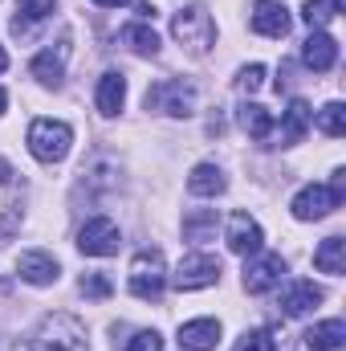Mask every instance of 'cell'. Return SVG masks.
<instances>
[{
	"mask_svg": "<svg viewBox=\"0 0 346 351\" xmlns=\"http://www.w3.org/2000/svg\"><path fill=\"white\" fill-rule=\"evenodd\" d=\"M343 200H346V196H338L330 184H306V188L289 200V208H293V217H297V221H322V217H326V213H334Z\"/></svg>",
	"mask_w": 346,
	"mask_h": 351,
	"instance_id": "8",
	"label": "cell"
},
{
	"mask_svg": "<svg viewBox=\"0 0 346 351\" xmlns=\"http://www.w3.org/2000/svg\"><path fill=\"white\" fill-rule=\"evenodd\" d=\"M127 351H163V339H159V331H139L127 343Z\"/></svg>",
	"mask_w": 346,
	"mask_h": 351,
	"instance_id": "32",
	"label": "cell"
},
{
	"mask_svg": "<svg viewBox=\"0 0 346 351\" xmlns=\"http://www.w3.org/2000/svg\"><path fill=\"white\" fill-rule=\"evenodd\" d=\"M122 41H127L135 53H143V58H155V53H159V37H155V29H147L143 21H139V25H127V29H122Z\"/></svg>",
	"mask_w": 346,
	"mask_h": 351,
	"instance_id": "26",
	"label": "cell"
},
{
	"mask_svg": "<svg viewBox=\"0 0 346 351\" xmlns=\"http://www.w3.org/2000/svg\"><path fill=\"white\" fill-rule=\"evenodd\" d=\"M172 37L187 49V53H208L212 41H216V21H212L208 8L187 4V8H179L172 16Z\"/></svg>",
	"mask_w": 346,
	"mask_h": 351,
	"instance_id": "1",
	"label": "cell"
},
{
	"mask_svg": "<svg viewBox=\"0 0 346 351\" xmlns=\"http://www.w3.org/2000/svg\"><path fill=\"white\" fill-rule=\"evenodd\" d=\"M306 348L310 351H343L346 348V323L343 319H326L318 327L306 331Z\"/></svg>",
	"mask_w": 346,
	"mask_h": 351,
	"instance_id": "19",
	"label": "cell"
},
{
	"mask_svg": "<svg viewBox=\"0 0 346 351\" xmlns=\"http://www.w3.org/2000/svg\"><path fill=\"white\" fill-rule=\"evenodd\" d=\"M37 351H90L86 327L74 315H49L37 331Z\"/></svg>",
	"mask_w": 346,
	"mask_h": 351,
	"instance_id": "4",
	"label": "cell"
},
{
	"mask_svg": "<svg viewBox=\"0 0 346 351\" xmlns=\"http://www.w3.org/2000/svg\"><path fill=\"white\" fill-rule=\"evenodd\" d=\"M21 217H25V188L12 172V164L0 160V241H8L21 229Z\"/></svg>",
	"mask_w": 346,
	"mask_h": 351,
	"instance_id": "6",
	"label": "cell"
},
{
	"mask_svg": "<svg viewBox=\"0 0 346 351\" xmlns=\"http://www.w3.org/2000/svg\"><path fill=\"white\" fill-rule=\"evenodd\" d=\"M302 16H306V25H314V29H326L338 12H334L330 0H306V4H302Z\"/></svg>",
	"mask_w": 346,
	"mask_h": 351,
	"instance_id": "28",
	"label": "cell"
},
{
	"mask_svg": "<svg viewBox=\"0 0 346 351\" xmlns=\"http://www.w3.org/2000/svg\"><path fill=\"white\" fill-rule=\"evenodd\" d=\"M143 102H147V110H163L172 119H187V114H196V86L183 82V78H168V82H155L147 90Z\"/></svg>",
	"mask_w": 346,
	"mask_h": 351,
	"instance_id": "5",
	"label": "cell"
},
{
	"mask_svg": "<svg viewBox=\"0 0 346 351\" xmlns=\"http://www.w3.org/2000/svg\"><path fill=\"white\" fill-rule=\"evenodd\" d=\"M118 241H122V233H118V225L110 217H94L78 233V250L86 258H110V254H118Z\"/></svg>",
	"mask_w": 346,
	"mask_h": 351,
	"instance_id": "9",
	"label": "cell"
},
{
	"mask_svg": "<svg viewBox=\"0 0 346 351\" xmlns=\"http://www.w3.org/2000/svg\"><path fill=\"white\" fill-rule=\"evenodd\" d=\"M237 86L245 90V94L261 90V86H265V66H245V70H241V78H237Z\"/></svg>",
	"mask_w": 346,
	"mask_h": 351,
	"instance_id": "31",
	"label": "cell"
},
{
	"mask_svg": "<svg viewBox=\"0 0 346 351\" xmlns=\"http://www.w3.org/2000/svg\"><path fill=\"white\" fill-rule=\"evenodd\" d=\"M110 290H114V286H110V278H102V274H86V278H82V294H86V298H106Z\"/></svg>",
	"mask_w": 346,
	"mask_h": 351,
	"instance_id": "30",
	"label": "cell"
},
{
	"mask_svg": "<svg viewBox=\"0 0 346 351\" xmlns=\"http://www.w3.org/2000/svg\"><path fill=\"white\" fill-rule=\"evenodd\" d=\"M253 29L261 37H285L289 33V8L281 0H257L253 4Z\"/></svg>",
	"mask_w": 346,
	"mask_h": 351,
	"instance_id": "13",
	"label": "cell"
},
{
	"mask_svg": "<svg viewBox=\"0 0 346 351\" xmlns=\"http://www.w3.org/2000/svg\"><path fill=\"white\" fill-rule=\"evenodd\" d=\"M172 282H175V290H204V286H216V282H220V258H212V254H187L183 262L175 265Z\"/></svg>",
	"mask_w": 346,
	"mask_h": 351,
	"instance_id": "7",
	"label": "cell"
},
{
	"mask_svg": "<svg viewBox=\"0 0 346 351\" xmlns=\"http://www.w3.org/2000/svg\"><path fill=\"white\" fill-rule=\"evenodd\" d=\"M135 12H139V16H143V21H151V16H155V4H139V8H135Z\"/></svg>",
	"mask_w": 346,
	"mask_h": 351,
	"instance_id": "33",
	"label": "cell"
},
{
	"mask_svg": "<svg viewBox=\"0 0 346 351\" xmlns=\"http://www.w3.org/2000/svg\"><path fill=\"white\" fill-rule=\"evenodd\" d=\"M237 119H241V127H245L253 139H269V135H273V114H269L265 106H257V102H245V106L237 110Z\"/></svg>",
	"mask_w": 346,
	"mask_h": 351,
	"instance_id": "25",
	"label": "cell"
},
{
	"mask_svg": "<svg viewBox=\"0 0 346 351\" xmlns=\"http://www.w3.org/2000/svg\"><path fill=\"white\" fill-rule=\"evenodd\" d=\"M314 265L322 274H343L346 269V241L343 237H326L318 250H314Z\"/></svg>",
	"mask_w": 346,
	"mask_h": 351,
	"instance_id": "24",
	"label": "cell"
},
{
	"mask_svg": "<svg viewBox=\"0 0 346 351\" xmlns=\"http://www.w3.org/2000/svg\"><path fill=\"white\" fill-rule=\"evenodd\" d=\"M302 62H306L314 74L334 70V62H338V41H334L326 29H314V33L306 37V45H302Z\"/></svg>",
	"mask_w": 346,
	"mask_h": 351,
	"instance_id": "12",
	"label": "cell"
},
{
	"mask_svg": "<svg viewBox=\"0 0 346 351\" xmlns=\"http://www.w3.org/2000/svg\"><path fill=\"white\" fill-rule=\"evenodd\" d=\"M4 106H8V94H4V90H0V114H4Z\"/></svg>",
	"mask_w": 346,
	"mask_h": 351,
	"instance_id": "35",
	"label": "cell"
},
{
	"mask_svg": "<svg viewBox=\"0 0 346 351\" xmlns=\"http://www.w3.org/2000/svg\"><path fill=\"white\" fill-rule=\"evenodd\" d=\"M273 348H277V339H273L269 331H245L232 351H273Z\"/></svg>",
	"mask_w": 346,
	"mask_h": 351,
	"instance_id": "29",
	"label": "cell"
},
{
	"mask_svg": "<svg viewBox=\"0 0 346 351\" xmlns=\"http://www.w3.org/2000/svg\"><path fill=\"white\" fill-rule=\"evenodd\" d=\"M322 298H326V294H322V286H314L310 278H297V282H289V290H285L281 306H285V315H289V319H302V315H310Z\"/></svg>",
	"mask_w": 346,
	"mask_h": 351,
	"instance_id": "15",
	"label": "cell"
},
{
	"mask_svg": "<svg viewBox=\"0 0 346 351\" xmlns=\"http://www.w3.org/2000/svg\"><path fill=\"white\" fill-rule=\"evenodd\" d=\"M70 143H74V131L62 119H37L29 127V152L41 164H62L70 156Z\"/></svg>",
	"mask_w": 346,
	"mask_h": 351,
	"instance_id": "3",
	"label": "cell"
},
{
	"mask_svg": "<svg viewBox=\"0 0 346 351\" xmlns=\"http://www.w3.org/2000/svg\"><path fill=\"white\" fill-rule=\"evenodd\" d=\"M131 294L143 298V302H159L163 290H168V262L159 250H139L135 262H131V278H127Z\"/></svg>",
	"mask_w": 346,
	"mask_h": 351,
	"instance_id": "2",
	"label": "cell"
},
{
	"mask_svg": "<svg viewBox=\"0 0 346 351\" xmlns=\"http://www.w3.org/2000/svg\"><path fill=\"white\" fill-rule=\"evenodd\" d=\"M216 225H220L216 208H191V213L183 217V237L196 241V245H204V241L216 237Z\"/></svg>",
	"mask_w": 346,
	"mask_h": 351,
	"instance_id": "21",
	"label": "cell"
},
{
	"mask_svg": "<svg viewBox=\"0 0 346 351\" xmlns=\"http://www.w3.org/2000/svg\"><path fill=\"white\" fill-rule=\"evenodd\" d=\"M16 274H21L29 286H53V282H57V262H53V254H45V250H29V254H21Z\"/></svg>",
	"mask_w": 346,
	"mask_h": 351,
	"instance_id": "14",
	"label": "cell"
},
{
	"mask_svg": "<svg viewBox=\"0 0 346 351\" xmlns=\"http://www.w3.org/2000/svg\"><path fill=\"white\" fill-rule=\"evenodd\" d=\"M318 127H322V135L343 139L346 135V106L343 102H326V106L318 110Z\"/></svg>",
	"mask_w": 346,
	"mask_h": 351,
	"instance_id": "27",
	"label": "cell"
},
{
	"mask_svg": "<svg viewBox=\"0 0 346 351\" xmlns=\"http://www.w3.org/2000/svg\"><path fill=\"white\" fill-rule=\"evenodd\" d=\"M4 66H8V58H4V49H0V74H4Z\"/></svg>",
	"mask_w": 346,
	"mask_h": 351,
	"instance_id": "36",
	"label": "cell"
},
{
	"mask_svg": "<svg viewBox=\"0 0 346 351\" xmlns=\"http://www.w3.org/2000/svg\"><path fill=\"white\" fill-rule=\"evenodd\" d=\"M310 123H314V110H310V102L293 98V102L285 106V119H281V143H285V147L302 143V139H306V131H310Z\"/></svg>",
	"mask_w": 346,
	"mask_h": 351,
	"instance_id": "18",
	"label": "cell"
},
{
	"mask_svg": "<svg viewBox=\"0 0 346 351\" xmlns=\"http://www.w3.org/2000/svg\"><path fill=\"white\" fill-rule=\"evenodd\" d=\"M98 8H122V4H131V0H94Z\"/></svg>",
	"mask_w": 346,
	"mask_h": 351,
	"instance_id": "34",
	"label": "cell"
},
{
	"mask_svg": "<svg viewBox=\"0 0 346 351\" xmlns=\"http://www.w3.org/2000/svg\"><path fill=\"white\" fill-rule=\"evenodd\" d=\"M220 343V323L216 319H191L179 327V348L187 351H216Z\"/></svg>",
	"mask_w": 346,
	"mask_h": 351,
	"instance_id": "17",
	"label": "cell"
},
{
	"mask_svg": "<svg viewBox=\"0 0 346 351\" xmlns=\"http://www.w3.org/2000/svg\"><path fill=\"white\" fill-rule=\"evenodd\" d=\"M122 98H127V78L122 74H102V82H98V110L106 119H114L122 110Z\"/></svg>",
	"mask_w": 346,
	"mask_h": 351,
	"instance_id": "22",
	"label": "cell"
},
{
	"mask_svg": "<svg viewBox=\"0 0 346 351\" xmlns=\"http://www.w3.org/2000/svg\"><path fill=\"white\" fill-rule=\"evenodd\" d=\"M257 262L245 265V290L249 294H269L285 278V258L281 254H253Z\"/></svg>",
	"mask_w": 346,
	"mask_h": 351,
	"instance_id": "10",
	"label": "cell"
},
{
	"mask_svg": "<svg viewBox=\"0 0 346 351\" xmlns=\"http://www.w3.org/2000/svg\"><path fill=\"white\" fill-rule=\"evenodd\" d=\"M66 58H70V41L62 37L57 49H45V53L33 58V78L45 82V86H62V78H66Z\"/></svg>",
	"mask_w": 346,
	"mask_h": 351,
	"instance_id": "16",
	"label": "cell"
},
{
	"mask_svg": "<svg viewBox=\"0 0 346 351\" xmlns=\"http://www.w3.org/2000/svg\"><path fill=\"white\" fill-rule=\"evenodd\" d=\"M224 188H228V180H224V172L216 164H196L191 176H187V192L191 196H220Z\"/></svg>",
	"mask_w": 346,
	"mask_h": 351,
	"instance_id": "20",
	"label": "cell"
},
{
	"mask_svg": "<svg viewBox=\"0 0 346 351\" xmlns=\"http://www.w3.org/2000/svg\"><path fill=\"white\" fill-rule=\"evenodd\" d=\"M53 4L57 0H16V16H12V33L21 37V33H29L33 25H41L49 12H53Z\"/></svg>",
	"mask_w": 346,
	"mask_h": 351,
	"instance_id": "23",
	"label": "cell"
},
{
	"mask_svg": "<svg viewBox=\"0 0 346 351\" xmlns=\"http://www.w3.org/2000/svg\"><path fill=\"white\" fill-rule=\"evenodd\" d=\"M224 237H228V250L237 258H253V254H261V245H265V233H261V225L249 213H232Z\"/></svg>",
	"mask_w": 346,
	"mask_h": 351,
	"instance_id": "11",
	"label": "cell"
}]
</instances>
